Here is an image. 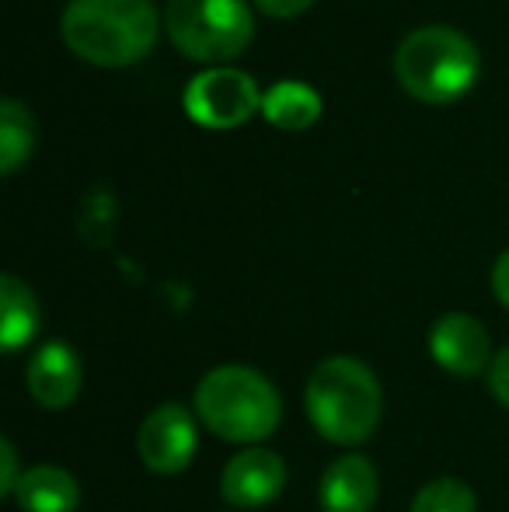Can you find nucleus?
Returning <instances> with one entry per match:
<instances>
[{
    "label": "nucleus",
    "instance_id": "f257e3e1",
    "mask_svg": "<svg viewBox=\"0 0 509 512\" xmlns=\"http://www.w3.org/2000/svg\"><path fill=\"white\" fill-rule=\"evenodd\" d=\"M60 28L81 60L126 67L154 49L161 14L154 0H70Z\"/></svg>",
    "mask_w": 509,
    "mask_h": 512
},
{
    "label": "nucleus",
    "instance_id": "f03ea898",
    "mask_svg": "<svg viewBox=\"0 0 509 512\" xmlns=\"http://www.w3.org/2000/svg\"><path fill=\"white\" fill-rule=\"evenodd\" d=\"M311 425L339 446H356L381 425L384 394L374 370L353 356H332L307 377L304 394Z\"/></svg>",
    "mask_w": 509,
    "mask_h": 512
},
{
    "label": "nucleus",
    "instance_id": "7ed1b4c3",
    "mask_svg": "<svg viewBox=\"0 0 509 512\" xmlns=\"http://www.w3.org/2000/svg\"><path fill=\"white\" fill-rule=\"evenodd\" d=\"M199 422L227 443L272 436L283 415L279 391L252 366H217L196 387Z\"/></svg>",
    "mask_w": 509,
    "mask_h": 512
},
{
    "label": "nucleus",
    "instance_id": "20e7f679",
    "mask_svg": "<svg viewBox=\"0 0 509 512\" xmlns=\"http://www.w3.org/2000/svg\"><path fill=\"white\" fill-rule=\"evenodd\" d=\"M394 74L412 98L426 105H447L475 84L478 49L457 28H415L401 39L394 53Z\"/></svg>",
    "mask_w": 509,
    "mask_h": 512
},
{
    "label": "nucleus",
    "instance_id": "39448f33",
    "mask_svg": "<svg viewBox=\"0 0 509 512\" xmlns=\"http://www.w3.org/2000/svg\"><path fill=\"white\" fill-rule=\"evenodd\" d=\"M164 21L175 49L199 63L231 60L255 35L245 0H168Z\"/></svg>",
    "mask_w": 509,
    "mask_h": 512
},
{
    "label": "nucleus",
    "instance_id": "423d86ee",
    "mask_svg": "<svg viewBox=\"0 0 509 512\" xmlns=\"http://www.w3.org/2000/svg\"><path fill=\"white\" fill-rule=\"evenodd\" d=\"M255 108H262V95H258V84L245 70H206V74L192 77L189 88H185V112L199 126L234 129L252 119Z\"/></svg>",
    "mask_w": 509,
    "mask_h": 512
},
{
    "label": "nucleus",
    "instance_id": "0eeeda50",
    "mask_svg": "<svg viewBox=\"0 0 509 512\" xmlns=\"http://www.w3.org/2000/svg\"><path fill=\"white\" fill-rule=\"evenodd\" d=\"M196 418L182 405H161L143 418L136 432V453L154 474H178L196 457Z\"/></svg>",
    "mask_w": 509,
    "mask_h": 512
},
{
    "label": "nucleus",
    "instance_id": "6e6552de",
    "mask_svg": "<svg viewBox=\"0 0 509 512\" xmlns=\"http://www.w3.org/2000/svg\"><path fill=\"white\" fill-rule=\"evenodd\" d=\"M429 352L433 359L454 377H478L482 370H489L492 345L489 331L482 321H475L471 314H443L429 331Z\"/></svg>",
    "mask_w": 509,
    "mask_h": 512
},
{
    "label": "nucleus",
    "instance_id": "1a4fd4ad",
    "mask_svg": "<svg viewBox=\"0 0 509 512\" xmlns=\"http://www.w3.org/2000/svg\"><path fill=\"white\" fill-rule=\"evenodd\" d=\"M286 485V464L272 450H241L220 474V495L234 509H258L272 502Z\"/></svg>",
    "mask_w": 509,
    "mask_h": 512
},
{
    "label": "nucleus",
    "instance_id": "9d476101",
    "mask_svg": "<svg viewBox=\"0 0 509 512\" xmlns=\"http://www.w3.org/2000/svg\"><path fill=\"white\" fill-rule=\"evenodd\" d=\"M25 384L42 408H67L84 384L81 359L67 342H46L28 363Z\"/></svg>",
    "mask_w": 509,
    "mask_h": 512
},
{
    "label": "nucleus",
    "instance_id": "9b49d317",
    "mask_svg": "<svg viewBox=\"0 0 509 512\" xmlns=\"http://www.w3.org/2000/svg\"><path fill=\"white\" fill-rule=\"evenodd\" d=\"M377 471L363 453H346L332 460L321 474L318 502L325 512H374L377 506Z\"/></svg>",
    "mask_w": 509,
    "mask_h": 512
},
{
    "label": "nucleus",
    "instance_id": "f8f14e48",
    "mask_svg": "<svg viewBox=\"0 0 509 512\" xmlns=\"http://www.w3.org/2000/svg\"><path fill=\"white\" fill-rule=\"evenodd\" d=\"M21 512H74L81 506V488L63 467H28L14 488Z\"/></svg>",
    "mask_w": 509,
    "mask_h": 512
},
{
    "label": "nucleus",
    "instance_id": "ddd939ff",
    "mask_svg": "<svg viewBox=\"0 0 509 512\" xmlns=\"http://www.w3.org/2000/svg\"><path fill=\"white\" fill-rule=\"evenodd\" d=\"M0 345L4 352H18L39 331V304L35 293L18 276H0Z\"/></svg>",
    "mask_w": 509,
    "mask_h": 512
},
{
    "label": "nucleus",
    "instance_id": "4468645a",
    "mask_svg": "<svg viewBox=\"0 0 509 512\" xmlns=\"http://www.w3.org/2000/svg\"><path fill=\"white\" fill-rule=\"evenodd\" d=\"M262 112L272 126L300 133V129L318 122L321 98H318V91L307 88V84H300V81H279L262 95Z\"/></svg>",
    "mask_w": 509,
    "mask_h": 512
},
{
    "label": "nucleus",
    "instance_id": "2eb2a0df",
    "mask_svg": "<svg viewBox=\"0 0 509 512\" xmlns=\"http://www.w3.org/2000/svg\"><path fill=\"white\" fill-rule=\"evenodd\" d=\"M35 143V119L18 98L0 102V171L14 175L28 161Z\"/></svg>",
    "mask_w": 509,
    "mask_h": 512
},
{
    "label": "nucleus",
    "instance_id": "dca6fc26",
    "mask_svg": "<svg viewBox=\"0 0 509 512\" xmlns=\"http://www.w3.org/2000/svg\"><path fill=\"white\" fill-rule=\"evenodd\" d=\"M412 512H478V495L461 478H436L419 488Z\"/></svg>",
    "mask_w": 509,
    "mask_h": 512
},
{
    "label": "nucleus",
    "instance_id": "f3484780",
    "mask_svg": "<svg viewBox=\"0 0 509 512\" xmlns=\"http://www.w3.org/2000/svg\"><path fill=\"white\" fill-rule=\"evenodd\" d=\"M112 216H116V199L109 196L105 185H98L81 199V234L95 244H105L112 230Z\"/></svg>",
    "mask_w": 509,
    "mask_h": 512
},
{
    "label": "nucleus",
    "instance_id": "a211bd4d",
    "mask_svg": "<svg viewBox=\"0 0 509 512\" xmlns=\"http://www.w3.org/2000/svg\"><path fill=\"white\" fill-rule=\"evenodd\" d=\"M489 387H492V398L499 401L503 408H509V345L492 359L489 366Z\"/></svg>",
    "mask_w": 509,
    "mask_h": 512
},
{
    "label": "nucleus",
    "instance_id": "6ab92c4d",
    "mask_svg": "<svg viewBox=\"0 0 509 512\" xmlns=\"http://www.w3.org/2000/svg\"><path fill=\"white\" fill-rule=\"evenodd\" d=\"M0 460H4V478H0V492L14 495V488H18L21 474H18V453H14L11 439H4V443H0Z\"/></svg>",
    "mask_w": 509,
    "mask_h": 512
},
{
    "label": "nucleus",
    "instance_id": "aec40b11",
    "mask_svg": "<svg viewBox=\"0 0 509 512\" xmlns=\"http://www.w3.org/2000/svg\"><path fill=\"white\" fill-rule=\"evenodd\" d=\"M255 4H258V11L272 14V18H297L314 0H255Z\"/></svg>",
    "mask_w": 509,
    "mask_h": 512
},
{
    "label": "nucleus",
    "instance_id": "412c9836",
    "mask_svg": "<svg viewBox=\"0 0 509 512\" xmlns=\"http://www.w3.org/2000/svg\"><path fill=\"white\" fill-rule=\"evenodd\" d=\"M492 293H496L499 304L509 307V251L499 255L496 269H492Z\"/></svg>",
    "mask_w": 509,
    "mask_h": 512
}]
</instances>
